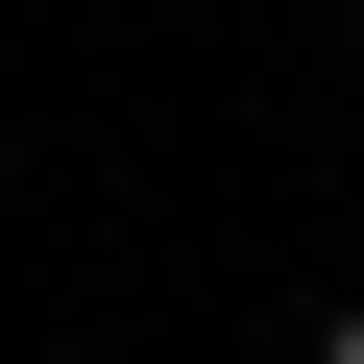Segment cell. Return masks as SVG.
Returning a JSON list of instances; mask_svg holds the SVG:
<instances>
[{
    "instance_id": "6da1fadb",
    "label": "cell",
    "mask_w": 364,
    "mask_h": 364,
    "mask_svg": "<svg viewBox=\"0 0 364 364\" xmlns=\"http://www.w3.org/2000/svg\"><path fill=\"white\" fill-rule=\"evenodd\" d=\"M316 364H364V316H316Z\"/></svg>"
},
{
    "instance_id": "7a4b0ae2",
    "label": "cell",
    "mask_w": 364,
    "mask_h": 364,
    "mask_svg": "<svg viewBox=\"0 0 364 364\" xmlns=\"http://www.w3.org/2000/svg\"><path fill=\"white\" fill-rule=\"evenodd\" d=\"M340 49H364V0H340Z\"/></svg>"
},
{
    "instance_id": "3957f363",
    "label": "cell",
    "mask_w": 364,
    "mask_h": 364,
    "mask_svg": "<svg viewBox=\"0 0 364 364\" xmlns=\"http://www.w3.org/2000/svg\"><path fill=\"white\" fill-rule=\"evenodd\" d=\"M97 25H122V0H97Z\"/></svg>"
}]
</instances>
